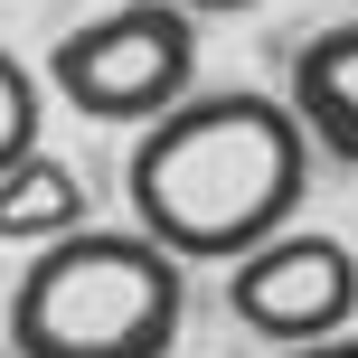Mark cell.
Here are the masks:
<instances>
[{"instance_id":"cell-1","label":"cell","mask_w":358,"mask_h":358,"mask_svg":"<svg viewBox=\"0 0 358 358\" xmlns=\"http://www.w3.org/2000/svg\"><path fill=\"white\" fill-rule=\"evenodd\" d=\"M311 132L283 94H189L179 113L132 142L123 189L132 227L179 264H245L273 236H292V208L311 189Z\"/></svg>"},{"instance_id":"cell-2","label":"cell","mask_w":358,"mask_h":358,"mask_svg":"<svg viewBox=\"0 0 358 358\" xmlns=\"http://www.w3.org/2000/svg\"><path fill=\"white\" fill-rule=\"evenodd\" d=\"M0 321L19 358H170L189 321V283H179V255H161L142 227H85L19 264Z\"/></svg>"},{"instance_id":"cell-3","label":"cell","mask_w":358,"mask_h":358,"mask_svg":"<svg viewBox=\"0 0 358 358\" xmlns=\"http://www.w3.org/2000/svg\"><path fill=\"white\" fill-rule=\"evenodd\" d=\"M48 85L66 94L85 123H161L198 85V19L170 0H123V10L85 19L48 48Z\"/></svg>"},{"instance_id":"cell-4","label":"cell","mask_w":358,"mask_h":358,"mask_svg":"<svg viewBox=\"0 0 358 358\" xmlns=\"http://www.w3.org/2000/svg\"><path fill=\"white\" fill-rule=\"evenodd\" d=\"M227 311L273 349H321V340H349L358 321V255L340 236H273L264 255L227 264Z\"/></svg>"},{"instance_id":"cell-5","label":"cell","mask_w":358,"mask_h":358,"mask_svg":"<svg viewBox=\"0 0 358 358\" xmlns=\"http://www.w3.org/2000/svg\"><path fill=\"white\" fill-rule=\"evenodd\" d=\"M292 113H302L311 151L321 161L358 170V19H330L321 38H302V57H292Z\"/></svg>"},{"instance_id":"cell-6","label":"cell","mask_w":358,"mask_h":358,"mask_svg":"<svg viewBox=\"0 0 358 358\" xmlns=\"http://www.w3.org/2000/svg\"><path fill=\"white\" fill-rule=\"evenodd\" d=\"M0 236L10 245H66V236H85V179L66 161H19L0 179Z\"/></svg>"},{"instance_id":"cell-7","label":"cell","mask_w":358,"mask_h":358,"mask_svg":"<svg viewBox=\"0 0 358 358\" xmlns=\"http://www.w3.org/2000/svg\"><path fill=\"white\" fill-rule=\"evenodd\" d=\"M38 113H48V94H38V76L19 66L10 48H0V179L19 161H38Z\"/></svg>"},{"instance_id":"cell-8","label":"cell","mask_w":358,"mask_h":358,"mask_svg":"<svg viewBox=\"0 0 358 358\" xmlns=\"http://www.w3.org/2000/svg\"><path fill=\"white\" fill-rule=\"evenodd\" d=\"M292 358H358V330L349 340H321V349H292Z\"/></svg>"},{"instance_id":"cell-9","label":"cell","mask_w":358,"mask_h":358,"mask_svg":"<svg viewBox=\"0 0 358 358\" xmlns=\"http://www.w3.org/2000/svg\"><path fill=\"white\" fill-rule=\"evenodd\" d=\"M170 10H189V19H198V10H255V0H170Z\"/></svg>"},{"instance_id":"cell-10","label":"cell","mask_w":358,"mask_h":358,"mask_svg":"<svg viewBox=\"0 0 358 358\" xmlns=\"http://www.w3.org/2000/svg\"><path fill=\"white\" fill-rule=\"evenodd\" d=\"M0 311H10V302H0Z\"/></svg>"}]
</instances>
